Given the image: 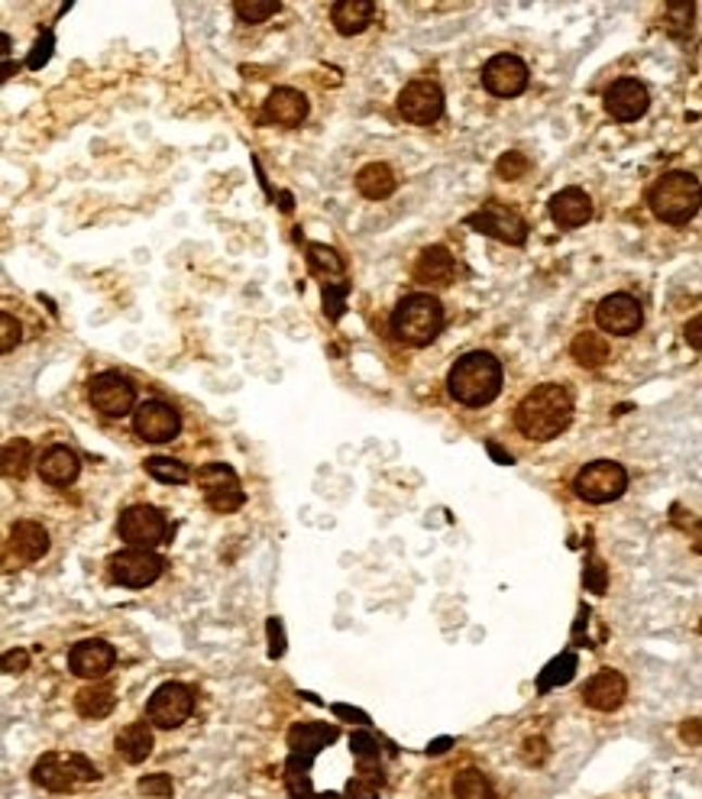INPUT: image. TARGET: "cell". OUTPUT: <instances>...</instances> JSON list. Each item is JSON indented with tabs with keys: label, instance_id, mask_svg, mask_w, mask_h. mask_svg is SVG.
I'll return each mask as SVG.
<instances>
[{
	"label": "cell",
	"instance_id": "cell-1",
	"mask_svg": "<svg viewBox=\"0 0 702 799\" xmlns=\"http://www.w3.org/2000/svg\"><path fill=\"white\" fill-rule=\"evenodd\" d=\"M573 417V396L561 383H548L538 386L535 392H528L525 401L515 411L518 430L531 440H551L557 437L563 427Z\"/></svg>",
	"mask_w": 702,
	"mask_h": 799
},
{
	"label": "cell",
	"instance_id": "cell-2",
	"mask_svg": "<svg viewBox=\"0 0 702 799\" xmlns=\"http://www.w3.org/2000/svg\"><path fill=\"white\" fill-rule=\"evenodd\" d=\"M447 389L450 396L466 404V408H482L499 396L502 389V363L492 353H466L453 363L450 376H447Z\"/></svg>",
	"mask_w": 702,
	"mask_h": 799
},
{
	"label": "cell",
	"instance_id": "cell-3",
	"mask_svg": "<svg viewBox=\"0 0 702 799\" xmlns=\"http://www.w3.org/2000/svg\"><path fill=\"white\" fill-rule=\"evenodd\" d=\"M392 337L405 347H427L443 330V304L434 295H409L392 311Z\"/></svg>",
	"mask_w": 702,
	"mask_h": 799
},
{
	"label": "cell",
	"instance_id": "cell-4",
	"mask_svg": "<svg viewBox=\"0 0 702 799\" xmlns=\"http://www.w3.org/2000/svg\"><path fill=\"white\" fill-rule=\"evenodd\" d=\"M651 211L667 221V224H687L690 217H697L702 208V185L697 175L690 172H667L664 178L654 182L651 195Z\"/></svg>",
	"mask_w": 702,
	"mask_h": 799
},
{
	"label": "cell",
	"instance_id": "cell-5",
	"mask_svg": "<svg viewBox=\"0 0 702 799\" xmlns=\"http://www.w3.org/2000/svg\"><path fill=\"white\" fill-rule=\"evenodd\" d=\"M33 781L52 794L72 790L78 781H98V771L82 754H46L33 767Z\"/></svg>",
	"mask_w": 702,
	"mask_h": 799
},
{
	"label": "cell",
	"instance_id": "cell-6",
	"mask_svg": "<svg viewBox=\"0 0 702 799\" xmlns=\"http://www.w3.org/2000/svg\"><path fill=\"white\" fill-rule=\"evenodd\" d=\"M625 486H628V473L618 463H612V460H596V463L582 466L576 483H573L576 496L592 502V505L618 499L625 492Z\"/></svg>",
	"mask_w": 702,
	"mask_h": 799
},
{
	"label": "cell",
	"instance_id": "cell-7",
	"mask_svg": "<svg viewBox=\"0 0 702 799\" xmlns=\"http://www.w3.org/2000/svg\"><path fill=\"white\" fill-rule=\"evenodd\" d=\"M466 224L492 240H502V244H512V247H522L528 240V224L522 221V214H515L512 208L499 204V201H489L482 204L476 214L466 217Z\"/></svg>",
	"mask_w": 702,
	"mask_h": 799
},
{
	"label": "cell",
	"instance_id": "cell-8",
	"mask_svg": "<svg viewBox=\"0 0 702 799\" xmlns=\"http://www.w3.org/2000/svg\"><path fill=\"white\" fill-rule=\"evenodd\" d=\"M198 486L204 489V499L214 512H237L243 505V489L237 473L227 463H208L198 470Z\"/></svg>",
	"mask_w": 702,
	"mask_h": 799
},
{
	"label": "cell",
	"instance_id": "cell-9",
	"mask_svg": "<svg viewBox=\"0 0 702 799\" xmlns=\"http://www.w3.org/2000/svg\"><path fill=\"white\" fill-rule=\"evenodd\" d=\"M195 709V692L185 683H165L149 699V722L159 728H178Z\"/></svg>",
	"mask_w": 702,
	"mask_h": 799
},
{
	"label": "cell",
	"instance_id": "cell-10",
	"mask_svg": "<svg viewBox=\"0 0 702 799\" xmlns=\"http://www.w3.org/2000/svg\"><path fill=\"white\" fill-rule=\"evenodd\" d=\"M399 111H402V117L409 124L430 127L443 114V91H440V85H434L427 78H418V82L405 85L402 95H399Z\"/></svg>",
	"mask_w": 702,
	"mask_h": 799
},
{
	"label": "cell",
	"instance_id": "cell-11",
	"mask_svg": "<svg viewBox=\"0 0 702 799\" xmlns=\"http://www.w3.org/2000/svg\"><path fill=\"white\" fill-rule=\"evenodd\" d=\"M162 573V557H155L152 550L146 547H130V550H121L111 557V576L121 583V586H149L155 583Z\"/></svg>",
	"mask_w": 702,
	"mask_h": 799
},
{
	"label": "cell",
	"instance_id": "cell-12",
	"mask_svg": "<svg viewBox=\"0 0 702 799\" xmlns=\"http://www.w3.org/2000/svg\"><path fill=\"white\" fill-rule=\"evenodd\" d=\"M88 399H91V404H95L101 414H108V417H124V414L134 411L137 392H134V386H130L124 376H117V373H101V376L91 379Z\"/></svg>",
	"mask_w": 702,
	"mask_h": 799
},
{
	"label": "cell",
	"instance_id": "cell-13",
	"mask_svg": "<svg viewBox=\"0 0 702 799\" xmlns=\"http://www.w3.org/2000/svg\"><path fill=\"white\" fill-rule=\"evenodd\" d=\"M121 537L134 547H155L168 537V525L162 519V512H155L152 505H134L121 515Z\"/></svg>",
	"mask_w": 702,
	"mask_h": 799
},
{
	"label": "cell",
	"instance_id": "cell-14",
	"mask_svg": "<svg viewBox=\"0 0 702 799\" xmlns=\"http://www.w3.org/2000/svg\"><path fill=\"white\" fill-rule=\"evenodd\" d=\"M482 85L496 95V98H515L525 91L528 85V65L518 55H496L486 62L482 68Z\"/></svg>",
	"mask_w": 702,
	"mask_h": 799
},
{
	"label": "cell",
	"instance_id": "cell-15",
	"mask_svg": "<svg viewBox=\"0 0 702 799\" xmlns=\"http://www.w3.org/2000/svg\"><path fill=\"white\" fill-rule=\"evenodd\" d=\"M596 321L605 334H618V337H628L641 327L644 321V311L641 304L631 298V295H609L599 301L596 308Z\"/></svg>",
	"mask_w": 702,
	"mask_h": 799
},
{
	"label": "cell",
	"instance_id": "cell-16",
	"mask_svg": "<svg viewBox=\"0 0 702 799\" xmlns=\"http://www.w3.org/2000/svg\"><path fill=\"white\" fill-rule=\"evenodd\" d=\"M134 427H137V434H140L142 440L165 444V440H172L178 434L181 417L165 401H142L140 408H137V414H134Z\"/></svg>",
	"mask_w": 702,
	"mask_h": 799
},
{
	"label": "cell",
	"instance_id": "cell-17",
	"mask_svg": "<svg viewBox=\"0 0 702 799\" xmlns=\"http://www.w3.org/2000/svg\"><path fill=\"white\" fill-rule=\"evenodd\" d=\"M648 88L641 85V82H635V78H622V82H615L609 91H605V111L615 117V121H622V124H628V121H638L644 111H648Z\"/></svg>",
	"mask_w": 702,
	"mask_h": 799
},
{
	"label": "cell",
	"instance_id": "cell-18",
	"mask_svg": "<svg viewBox=\"0 0 702 799\" xmlns=\"http://www.w3.org/2000/svg\"><path fill=\"white\" fill-rule=\"evenodd\" d=\"M68 666H72L75 676L98 679V676H104L114 666V648L108 641H98V638L78 641L72 648V654H68Z\"/></svg>",
	"mask_w": 702,
	"mask_h": 799
},
{
	"label": "cell",
	"instance_id": "cell-19",
	"mask_svg": "<svg viewBox=\"0 0 702 799\" xmlns=\"http://www.w3.org/2000/svg\"><path fill=\"white\" fill-rule=\"evenodd\" d=\"M625 692H628L625 676H622L618 670H602V673H596V676L586 683L582 699H586L589 709L612 712V709H618V706L625 702Z\"/></svg>",
	"mask_w": 702,
	"mask_h": 799
},
{
	"label": "cell",
	"instance_id": "cell-20",
	"mask_svg": "<svg viewBox=\"0 0 702 799\" xmlns=\"http://www.w3.org/2000/svg\"><path fill=\"white\" fill-rule=\"evenodd\" d=\"M266 121L269 124H281V127H298L308 117V98L294 88H276L266 98Z\"/></svg>",
	"mask_w": 702,
	"mask_h": 799
},
{
	"label": "cell",
	"instance_id": "cell-21",
	"mask_svg": "<svg viewBox=\"0 0 702 799\" xmlns=\"http://www.w3.org/2000/svg\"><path fill=\"white\" fill-rule=\"evenodd\" d=\"M551 217H554V224H561L566 230L582 227L592 217V201L579 188H563L561 195L551 198Z\"/></svg>",
	"mask_w": 702,
	"mask_h": 799
},
{
	"label": "cell",
	"instance_id": "cell-22",
	"mask_svg": "<svg viewBox=\"0 0 702 799\" xmlns=\"http://www.w3.org/2000/svg\"><path fill=\"white\" fill-rule=\"evenodd\" d=\"M373 13H376L373 0H340V3H334L330 20H334L340 36H356L373 23Z\"/></svg>",
	"mask_w": 702,
	"mask_h": 799
},
{
	"label": "cell",
	"instance_id": "cell-23",
	"mask_svg": "<svg viewBox=\"0 0 702 799\" xmlns=\"http://www.w3.org/2000/svg\"><path fill=\"white\" fill-rule=\"evenodd\" d=\"M453 272H456V263L447 247H427L415 263V278L424 285H450Z\"/></svg>",
	"mask_w": 702,
	"mask_h": 799
},
{
	"label": "cell",
	"instance_id": "cell-24",
	"mask_svg": "<svg viewBox=\"0 0 702 799\" xmlns=\"http://www.w3.org/2000/svg\"><path fill=\"white\" fill-rule=\"evenodd\" d=\"M39 476L52 486H68L78 476V457L68 447H49L39 460Z\"/></svg>",
	"mask_w": 702,
	"mask_h": 799
},
{
	"label": "cell",
	"instance_id": "cell-25",
	"mask_svg": "<svg viewBox=\"0 0 702 799\" xmlns=\"http://www.w3.org/2000/svg\"><path fill=\"white\" fill-rule=\"evenodd\" d=\"M10 547L16 550L20 560L33 563V560H39L49 550V534H46L42 525H36V522H20L10 532Z\"/></svg>",
	"mask_w": 702,
	"mask_h": 799
},
{
	"label": "cell",
	"instance_id": "cell-26",
	"mask_svg": "<svg viewBox=\"0 0 702 799\" xmlns=\"http://www.w3.org/2000/svg\"><path fill=\"white\" fill-rule=\"evenodd\" d=\"M356 188H360V195H363V198H369V201H383V198H389V195L396 191V172H392L386 162H369V165H363V168H360V175H356Z\"/></svg>",
	"mask_w": 702,
	"mask_h": 799
},
{
	"label": "cell",
	"instance_id": "cell-27",
	"mask_svg": "<svg viewBox=\"0 0 702 799\" xmlns=\"http://www.w3.org/2000/svg\"><path fill=\"white\" fill-rule=\"evenodd\" d=\"M114 702H117V696H114V689L108 683L85 686L78 692V699H75V706H78V712L85 719H104V715H111L114 712Z\"/></svg>",
	"mask_w": 702,
	"mask_h": 799
},
{
	"label": "cell",
	"instance_id": "cell-28",
	"mask_svg": "<svg viewBox=\"0 0 702 799\" xmlns=\"http://www.w3.org/2000/svg\"><path fill=\"white\" fill-rule=\"evenodd\" d=\"M117 751H121V758L127 761V764H140L149 758V751H152V732L137 722V725H127L121 735H117Z\"/></svg>",
	"mask_w": 702,
	"mask_h": 799
},
{
	"label": "cell",
	"instance_id": "cell-29",
	"mask_svg": "<svg viewBox=\"0 0 702 799\" xmlns=\"http://www.w3.org/2000/svg\"><path fill=\"white\" fill-rule=\"evenodd\" d=\"M569 353H573V360L579 363V366H586V370H599L605 360H609V344H605V337H599V334H579L576 340H573V347H569Z\"/></svg>",
	"mask_w": 702,
	"mask_h": 799
},
{
	"label": "cell",
	"instance_id": "cell-30",
	"mask_svg": "<svg viewBox=\"0 0 702 799\" xmlns=\"http://www.w3.org/2000/svg\"><path fill=\"white\" fill-rule=\"evenodd\" d=\"M453 799H496V790H492V784L486 781L482 771L466 767L453 781Z\"/></svg>",
	"mask_w": 702,
	"mask_h": 799
},
{
	"label": "cell",
	"instance_id": "cell-31",
	"mask_svg": "<svg viewBox=\"0 0 702 799\" xmlns=\"http://www.w3.org/2000/svg\"><path fill=\"white\" fill-rule=\"evenodd\" d=\"M29 440L23 437H13L7 447H3V476L7 479H23L29 473Z\"/></svg>",
	"mask_w": 702,
	"mask_h": 799
},
{
	"label": "cell",
	"instance_id": "cell-32",
	"mask_svg": "<svg viewBox=\"0 0 702 799\" xmlns=\"http://www.w3.org/2000/svg\"><path fill=\"white\" fill-rule=\"evenodd\" d=\"M146 470H149V476L159 479V483H188V476H191L185 463L168 460V457H152V460H146Z\"/></svg>",
	"mask_w": 702,
	"mask_h": 799
},
{
	"label": "cell",
	"instance_id": "cell-33",
	"mask_svg": "<svg viewBox=\"0 0 702 799\" xmlns=\"http://www.w3.org/2000/svg\"><path fill=\"white\" fill-rule=\"evenodd\" d=\"M234 10L243 23H266L279 10V3L276 0H237Z\"/></svg>",
	"mask_w": 702,
	"mask_h": 799
},
{
	"label": "cell",
	"instance_id": "cell-34",
	"mask_svg": "<svg viewBox=\"0 0 702 799\" xmlns=\"http://www.w3.org/2000/svg\"><path fill=\"white\" fill-rule=\"evenodd\" d=\"M308 263H311L314 272H324V275H343V260H340L334 250L321 247V244H311V247H308Z\"/></svg>",
	"mask_w": 702,
	"mask_h": 799
},
{
	"label": "cell",
	"instance_id": "cell-35",
	"mask_svg": "<svg viewBox=\"0 0 702 799\" xmlns=\"http://www.w3.org/2000/svg\"><path fill=\"white\" fill-rule=\"evenodd\" d=\"M528 168H531V162L522 155V152H505L499 162H496V172L502 175V178H522V175H528Z\"/></svg>",
	"mask_w": 702,
	"mask_h": 799
},
{
	"label": "cell",
	"instance_id": "cell-36",
	"mask_svg": "<svg viewBox=\"0 0 702 799\" xmlns=\"http://www.w3.org/2000/svg\"><path fill=\"white\" fill-rule=\"evenodd\" d=\"M573 666H576V658H573V654H566V658H561V661H554V664L548 666V673L538 679V689H551L554 683L569 679V676H573Z\"/></svg>",
	"mask_w": 702,
	"mask_h": 799
},
{
	"label": "cell",
	"instance_id": "cell-37",
	"mask_svg": "<svg viewBox=\"0 0 702 799\" xmlns=\"http://www.w3.org/2000/svg\"><path fill=\"white\" fill-rule=\"evenodd\" d=\"M350 291V282H327L324 285V311L330 314V317H340V311H343V295Z\"/></svg>",
	"mask_w": 702,
	"mask_h": 799
},
{
	"label": "cell",
	"instance_id": "cell-38",
	"mask_svg": "<svg viewBox=\"0 0 702 799\" xmlns=\"http://www.w3.org/2000/svg\"><path fill=\"white\" fill-rule=\"evenodd\" d=\"M140 794L142 797H155V799L172 797V781H168V774H152V777L140 781Z\"/></svg>",
	"mask_w": 702,
	"mask_h": 799
},
{
	"label": "cell",
	"instance_id": "cell-39",
	"mask_svg": "<svg viewBox=\"0 0 702 799\" xmlns=\"http://www.w3.org/2000/svg\"><path fill=\"white\" fill-rule=\"evenodd\" d=\"M0 334H3V337H0V350L10 353V350L20 344V324H16L10 314H0Z\"/></svg>",
	"mask_w": 702,
	"mask_h": 799
},
{
	"label": "cell",
	"instance_id": "cell-40",
	"mask_svg": "<svg viewBox=\"0 0 702 799\" xmlns=\"http://www.w3.org/2000/svg\"><path fill=\"white\" fill-rule=\"evenodd\" d=\"M26 664H29V654L26 651H7L3 654V670L7 673H20V670H26Z\"/></svg>",
	"mask_w": 702,
	"mask_h": 799
},
{
	"label": "cell",
	"instance_id": "cell-41",
	"mask_svg": "<svg viewBox=\"0 0 702 799\" xmlns=\"http://www.w3.org/2000/svg\"><path fill=\"white\" fill-rule=\"evenodd\" d=\"M687 340H690V347L702 350V314H697V317L687 324Z\"/></svg>",
	"mask_w": 702,
	"mask_h": 799
},
{
	"label": "cell",
	"instance_id": "cell-42",
	"mask_svg": "<svg viewBox=\"0 0 702 799\" xmlns=\"http://www.w3.org/2000/svg\"><path fill=\"white\" fill-rule=\"evenodd\" d=\"M680 735H684V741H690V745H700L702 741V722H687L684 728H680Z\"/></svg>",
	"mask_w": 702,
	"mask_h": 799
},
{
	"label": "cell",
	"instance_id": "cell-43",
	"mask_svg": "<svg viewBox=\"0 0 702 799\" xmlns=\"http://www.w3.org/2000/svg\"><path fill=\"white\" fill-rule=\"evenodd\" d=\"M269 635H273V654H281V635H279V622H269Z\"/></svg>",
	"mask_w": 702,
	"mask_h": 799
}]
</instances>
